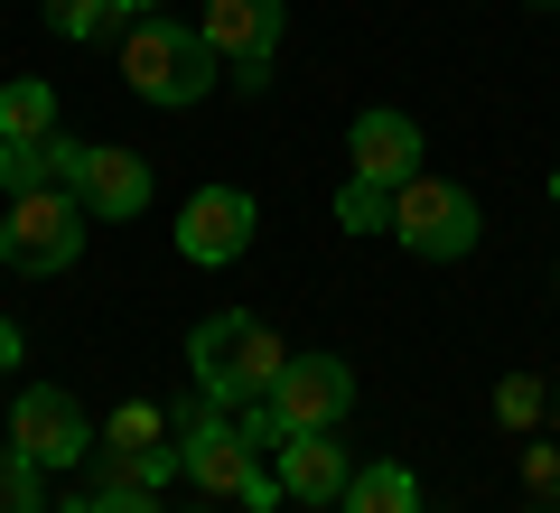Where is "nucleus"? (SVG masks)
Returning a JSON list of instances; mask_svg holds the SVG:
<instances>
[{
  "mask_svg": "<svg viewBox=\"0 0 560 513\" xmlns=\"http://www.w3.org/2000/svg\"><path fill=\"white\" fill-rule=\"evenodd\" d=\"M337 504L346 513H420V486H411V467H364V476H346Z\"/></svg>",
  "mask_w": 560,
  "mask_h": 513,
  "instance_id": "15",
  "label": "nucleus"
},
{
  "mask_svg": "<svg viewBox=\"0 0 560 513\" xmlns=\"http://www.w3.org/2000/svg\"><path fill=\"white\" fill-rule=\"evenodd\" d=\"M533 10H560V0H533Z\"/></svg>",
  "mask_w": 560,
  "mask_h": 513,
  "instance_id": "25",
  "label": "nucleus"
},
{
  "mask_svg": "<svg viewBox=\"0 0 560 513\" xmlns=\"http://www.w3.org/2000/svg\"><path fill=\"white\" fill-rule=\"evenodd\" d=\"M84 253V206L66 197H10V215H0V261H10V271H66V261Z\"/></svg>",
  "mask_w": 560,
  "mask_h": 513,
  "instance_id": "5",
  "label": "nucleus"
},
{
  "mask_svg": "<svg viewBox=\"0 0 560 513\" xmlns=\"http://www.w3.org/2000/svg\"><path fill=\"white\" fill-rule=\"evenodd\" d=\"M103 486L94 494H160L168 476H178V448H121V439H103Z\"/></svg>",
  "mask_w": 560,
  "mask_h": 513,
  "instance_id": "14",
  "label": "nucleus"
},
{
  "mask_svg": "<svg viewBox=\"0 0 560 513\" xmlns=\"http://www.w3.org/2000/svg\"><path fill=\"white\" fill-rule=\"evenodd\" d=\"M541 411H551V383H533V374H504L495 383V420H504V430H541Z\"/></svg>",
  "mask_w": 560,
  "mask_h": 513,
  "instance_id": "20",
  "label": "nucleus"
},
{
  "mask_svg": "<svg viewBox=\"0 0 560 513\" xmlns=\"http://www.w3.org/2000/svg\"><path fill=\"white\" fill-rule=\"evenodd\" d=\"M187 364H197V393L215 401V411H253V401H271L280 383V327H261L253 308H215L197 336H187Z\"/></svg>",
  "mask_w": 560,
  "mask_h": 513,
  "instance_id": "1",
  "label": "nucleus"
},
{
  "mask_svg": "<svg viewBox=\"0 0 560 513\" xmlns=\"http://www.w3.org/2000/svg\"><path fill=\"white\" fill-rule=\"evenodd\" d=\"M121 75H131L140 103L187 113V103H206V84H215V47H206V28L140 20V28H121Z\"/></svg>",
  "mask_w": 560,
  "mask_h": 513,
  "instance_id": "3",
  "label": "nucleus"
},
{
  "mask_svg": "<svg viewBox=\"0 0 560 513\" xmlns=\"http://www.w3.org/2000/svg\"><path fill=\"white\" fill-rule=\"evenodd\" d=\"M197 513H215V504H197Z\"/></svg>",
  "mask_w": 560,
  "mask_h": 513,
  "instance_id": "29",
  "label": "nucleus"
},
{
  "mask_svg": "<svg viewBox=\"0 0 560 513\" xmlns=\"http://www.w3.org/2000/svg\"><path fill=\"white\" fill-rule=\"evenodd\" d=\"M178 476H197L206 504H243V513H271V504H280V476L261 467L253 430L224 420V411H206V401L178 420Z\"/></svg>",
  "mask_w": 560,
  "mask_h": 513,
  "instance_id": "2",
  "label": "nucleus"
},
{
  "mask_svg": "<svg viewBox=\"0 0 560 513\" xmlns=\"http://www.w3.org/2000/svg\"><path fill=\"white\" fill-rule=\"evenodd\" d=\"M337 224H346V234H393V187L346 178V187H337Z\"/></svg>",
  "mask_w": 560,
  "mask_h": 513,
  "instance_id": "17",
  "label": "nucleus"
},
{
  "mask_svg": "<svg viewBox=\"0 0 560 513\" xmlns=\"http://www.w3.org/2000/svg\"><path fill=\"white\" fill-rule=\"evenodd\" d=\"M66 513H160V494H84V504H66Z\"/></svg>",
  "mask_w": 560,
  "mask_h": 513,
  "instance_id": "22",
  "label": "nucleus"
},
{
  "mask_svg": "<svg viewBox=\"0 0 560 513\" xmlns=\"http://www.w3.org/2000/svg\"><path fill=\"white\" fill-rule=\"evenodd\" d=\"M551 206H560V178H551Z\"/></svg>",
  "mask_w": 560,
  "mask_h": 513,
  "instance_id": "28",
  "label": "nucleus"
},
{
  "mask_svg": "<svg viewBox=\"0 0 560 513\" xmlns=\"http://www.w3.org/2000/svg\"><path fill=\"white\" fill-rule=\"evenodd\" d=\"M10 448H20L28 467H75V457H94V430H84V411L66 393L28 383V393L10 401Z\"/></svg>",
  "mask_w": 560,
  "mask_h": 513,
  "instance_id": "8",
  "label": "nucleus"
},
{
  "mask_svg": "<svg viewBox=\"0 0 560 513\" xmlns=\"http://www.w3.org/2000/svg\"><path fill=\"white\" fill-rule=\"evenodd\" d=\"M0 513H47V467H28L20 448H0Z\"/></svg>",
  "mask_w": 560,
  "mask_h": 513,
  "instance_id": "19",
  "label": "nucleus"
},
{
  "mask_svg": "<svg viewBox=\"0 0 560 513\" xmlns=\"http://www.w3.org/2000/svg\"><path fill=\"white\" fill-rule=\"evenodd\" d=\"M113 10H121V20H131V10H150V0H113Z\"/></svg>",
  "mask_w": 560,
  "mask_h": 513,
  "instance_id": "24",
  "label": "nucleus"
},
{
  "mask_svg": "<svg viewBox=\"0 0 560 513\" xmlns=\"http://www.w3.org/2000/svg\"><path fill=\"white\" fill-rule=\"evenodd\" d=\"M75 206L103 224H131L150 206V159L140 150H75Z\"/></svg>",
  "mask_w": 560,
  "mask_h": 513,
  "instance_id": "10",
  "label": "nucleus"
},
{
  "mask_svg": "<svg viewBox=\"0 0 560 513\" xmlns=\"http://www.w3.org/2000/svg\"><path fill=\"white\" fill-rule=\"evenodd\" d=\"M346 401H355V374H346L337 355H290V364H280V383H271V420L290 439H300V430H337Z\"/></svg>",
  "mask_w": 560,
  "mask_h": 513,
  "instance_id": "6",
  "label": "nucleus"
},
{
  "mask_svg": "<svg viewBox=\"0 0 560 513\" xmlns=\"http://www.w3.org/2000/svg\"><path fill=\"white\" fill-rule=\"evenodd\" d=\"M206 47H215V66H234V84H271L280 0H206Z\"/></svg>",
  "mask_w": 560,
  "mask_h": 513,
  "instance_id": "7",
  "label": "nucleus"
},
{
  "mask_svg": "<svg viewBox=\"0 0 560 513\" xmlns=\"http://www.w3.org/2000/svg\"><path fill=\"white\" fill-rule=\"evenodd\" d=\"M47 28L75 38V47H94V38H113V28H121V10H113V0H47Z\"/></svg>",
  "mask_w": 560,
  "mask_h": 513,
  "instance_id": "18",
  "label": "nucleus"
},
{
  "mask_svg": "<svg viewBox=\"0 0 560 513\" xmlns=\"http://www.w3.org/2000/svg\"><path fill=\"white\" fill-rule=\"evenodd\" d=\"M393 234L411 243L420 261H467V253H477V197L420 168V178L393 187Z\"/></svg>",
  "mask_w": 560,
  "mask_h": 513,
  "instance_id": "4",
  "label": "nucleus"
},
{
  "mask_svg": "<svg viewBox=\"0 0 560 513\" xmlns=\"http://www.w3.org/2000/svg\"><path fill=\"white\" fill-rule=\"evenodd\" d=\"M103 439H121V448H168V420L150 411V401H121V411H113V430H103Z\"/></svg>",
  "mask_w": 560,
  "mask_h": 513,
  "instance_id": "21",
  "label": "nucleus"
},
{
  "mask_svg": "<svg viewBox=\"0 0 560 513\" xmlns=\"http://www.w3.org/2000/svg\"><path fill=\"white\" fill-rule=\"evenodd\" d=\"M551 411H560V383H551Z\"/></svg>",
  "mask_w": 560,
  "mask_h": 513,
  "instance_id": "26",
  "label": "nucleus"
},
{
  "mask_svg": "<svg viewBox=\"0 0 560 513\" xmlns=\"http://www.w3.org/2000/svg\"><path fill=\"white\" fill-rule=\"evenodd\" d=\"M271 476H280L290 504H337V494H346V448H337V430L280 439V448H271Z\"/></svg>",
  "mask_w": 560,
  "mask_h": 513,
  "instance_id": "12",
  "label": "nucleus"
},
{
  "mask_svg": "<svg viewBox=\"0 0 560 513\" xmlns=\"http://www.w3.org/2000/svg\"><path fill=\"white\" fill-rule=\"evenodd\" d=\"M533 513H560V504H533Z\"/></svg>",
  "mask_w": 560,
  "mask_h": 513,
  "instance_id": "27",
  "label": "nucleus"
},
{
  "mask_svg": "<svg viewBox=\"0 0 560 513\" xmlns=\"http://www.w3.org/2000/svg\"><path fill=\"white\" fill-rule=\"evenodd\" d=\"M178 253L206 261V271H215V261H243L253 253V197H243V187H197L187 215H178Z\"/></svg>",
  "mask_w": 560,
  "mask_h": 513,
  "instance_id": "9",
  "label": "nucleus"
},
{
  "mask_svg": "<svg viewBox=\"0 0 560 513\" xmlns=\"http://www.w3.org/2000/svg\"><path fill=\"white\" fill-rule=\"evenodd\" d=\"M75 197V140H0V197Z\"/></svg>",
  "mask_w": 560,
  "mask_h": 513,
  "instance_id": "13",
  "label": "nucleus"
},
{
  "mask_svg": "<svg viewBox=\"0 0 560 513\" xmlns=\"http://www.w3.org/2000/svg\"><path fill=\"white\" fill-rule=\"evenodd\" d=\"M346 178H374V187H401L420 178V121L411 113H355V131H346Z\"/></svg>",
  "mask_w": 560,
  "mask_h": 513,
  "instance_id": "11",
  "label": "nucleus"
},
{
  "mask_svg": "<svg viewBox=\"0 0 560 513\" xmlns=\"http://www.w3.org/2000/svg\"><path fill=\"white\" fill-rule=\"evenodd\" d=\"M523 486L551 494V486H560V448H533V457H523Z\"/></svg>",
  "mask_w": 560,
  "mask_h": 513,
  "instance_id": "23",
  "label": "nucleus"
},
{
  "mask_svg": "<svg viewBox=\"0 0 560 513\" xmlns=\"http://www.w3.org/2000/svg\"><path fill=\"white\" fill-rule=\"evenodd\" d=\"M57 131V94L47 84H0V140H47Z\"/></svg>",
  "mask_w": 560,
  "mask_h": 513,
  "instance_id": "16",
  "label": "nucleus"
}]
</instances>
